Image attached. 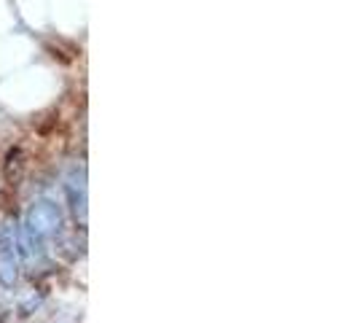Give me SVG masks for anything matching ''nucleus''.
Listing matches in <instances>:
<instances>
[{"instance_id": "obj_1", "label": "nucleus", "mask_w": 357, "mask_h": 323, "mask_svg": "<svg viewBox=\"0 0 357 323\" xmlns=\"http://www.w3.org/2000/svg\"><path fill=\"white\" fill-rule=\"evenodd\" d=\"M24 229H27L30 234H36L38 240L54 237V234L62 229V210H59V205H54V202H49V199L36 202V205L27 210Z\"/></svg>"}, {"instance_id": "obj_2", "label": "nucleus", "mask_w": 357, "mask_h": 323, "mask_svg": "<svg viewBox=\"0 0 357 323\" xmlns=\"http://www.w3.org/2000/svg\"><path fill=\"white\" fill-rule=\"evenodd\" d=\"M19 275V253H17V229L8 224H0V283L14 286Z\"/></svg>"}, {"instance_id": "obj_3", "label": "nucleus", "mask_w": 357, "mask_h": 323, "mask_svg": "<svg viewBox=\"0 0 357 323\" xmlns=\"http://www.w3.org/2000/svg\"><path fill=\"white\" fill-rule=\"evenodd\" d=\"M68 197H70V205L78 221L86 224V175L81 167H73L70 175H68Z\"/></svg>"}]
</instances>
